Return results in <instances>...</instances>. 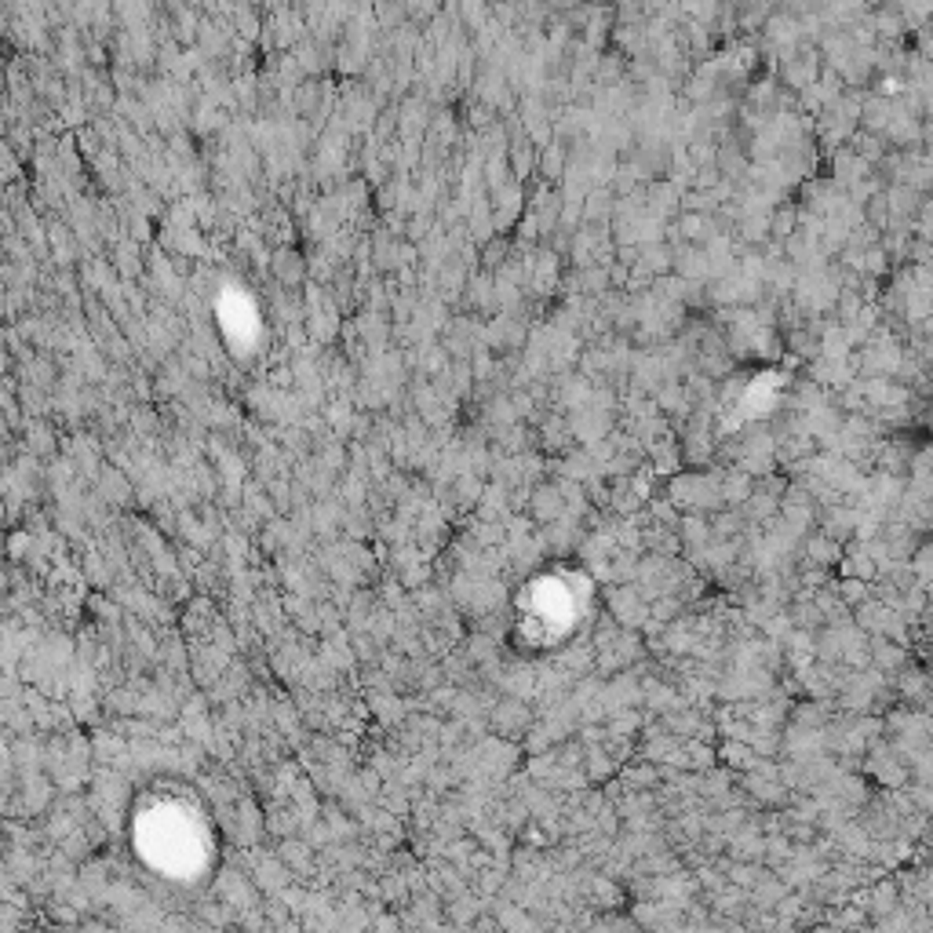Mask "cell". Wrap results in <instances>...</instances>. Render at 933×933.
<instances>
[{
    "instance_id": "1",
    "label": "cell",
    "mask_w": 933,
    "mask_h": 933,
    "mask_svg": "<svg viewBox=\"0 0 933 933\" xmlns=\"http://www.w3.org/2000/svg\"><path fill=\"white\" fill-rule=\"evenodd\" d=\"M128 850L157 886H208L219 868V824L208 799L182 777L146 781L128 809Z\"/></svg>"
}]
</instances>
